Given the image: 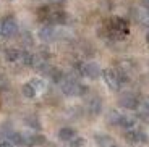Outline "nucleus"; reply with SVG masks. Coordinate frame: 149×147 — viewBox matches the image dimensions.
Returning a JSON list of instances; mask_svg holds the SVG:
<instances>
[{
	"mask_svg": "<svg viewBox=\"0 0 149 147\" xmlns=\"http://www.w3.org/2000/svg\"><path fill=\"white\" fill-rule=\"evenodd\" d=\"M84 146V139L83 137H73L71 139V147H83Z\"/></svg>",
	"mask_w": 149,
	"mask_h": 147,
	"instance_id": "nucleus-21",
	"label": "nucleus"
},
{
	"mask_svg": "<svg viewBox=\"0 0 149 147\" xmlns=\"http://www.w3.org/2000/svg\"><path fill=\"white\" fill-rule=\"evenodd\" d=\"M81 73L84 74V76L91 78V79H96V78H99L102 74V70H101V66L97 65V63L89 62V63L81 65Z\"/></svg>",
	"mask_w": 149,
	"mask_h": 147,
	"instance_id": "nucleus-6",
	"label": "nucleus"
},
{
	"mask_svg": "<svg viewBox=\"0 0 149 147\" xmlns=\"http://www.w3.org/2000/svg\"><path fill=\"white\" fill-rule=\"evenodd\" d=\"M41 21H49L52 24H63L67 21V13L58 7H42L37 11Z\"/></svg>",
	"mask_w": 149,
	"mask_h": 147,
	"instance_id": "nucleus-1",
	"label": "nucleus"
},
{
	"mask_svg": "<svg viewBox=\"0 0 149 147\" xmlns=\"http://www.w3.org/2000/svg\"><path fill=\"white\" fill-rule=\"evenodd\" d=\"M128 142L131 144H138V142H144L146 141V134L144 132H139V131H134V129H128L127 134H125Z\"/></svg>",
	"mask_w": 149,
	"mask_h": 147,
	"instance_id": "nucleus-8",
	"label": "nucleus"
},
{
	"mask_svg": "<svg viewBox=\"0 0 149 147\" xmlns=\"http://www.w3.org/2000/svg\"><path fill=\"white\" fill-rule=\"evenodd\" d=\"M16 33H18V24H16L15 18L13 16H5L0 23V34L7 37V39H10V37L16 36Z\"/></svg>",
	"mask_w": 149,
	"mask_h": 147,
	"instance_id": "nucleus-3",
	"label": "nucleus"
},
{
	"mask_svg": "<svg viewBox=\"0 0 149 147\" xmlns=\"http://www.w3.org/2000/svg\"><path fill=\"white\" fill-rule=\"evenodd\" d=\"M120 126H123L125 129H131L134 126V120L133 118H130V116H123L122 115V118H120V123H118Z\"/></svg>",
	"mask_w": 149,
	"mask_h": 147,
	"instance_id": "nucleus-18",
	"label": "nucleus"
},
{
	"mask_svg": "<svg viewBox=\"0 0 149 147\" xmlns=\"http://www.w3.org/2000/svg\"><path fill=\"white\" fill-rule=\"evenodd\" d=\"M29 83H31V86H33L36 91H41V89H44V83H42L41 79H37V78H33Z\"/></svg>",
	"mask_w": 149,
	"mask_h": 147,
	"instance_id": "nucleus-20",
	"label": "nucleus"
},
{
	"mask_svg": "<svg viewBox=\"0 0 149 147\" xmlns=\"http://www.w3.org/2000/svg\"><path fill=\"white\" fill-rule=\"evenodd\" d=\"M109 31L112 36H127L128 34V23L122 18H112L109 23Z\"/></svg>",
	"mask_w": 149,
	"mask_h": 147,
	"instance_id": "nucleus-5",
	"label": "nucleus"
},
{
	"mask_svg": "<svg viewBox=\"0 0 149 147\" xmlns=\"http://www.w3.org/2000/svg\"><path fill=\"white\" fill-rule=\"evenodd\" d=\"M50 3H54V5H60V3H63V0H49Z\"/></svg>",
	"mask_w": 149,
	"mask_h": 147,
	"instance_id": "nucleus-26",
	"label": "nucleus"
},
{
	"mask_svg": "<svg viewBox=\"0 0 149 147\" xmlns=\"http://www.w3.org/2000/svg\"><path fill=\"white\" fill-rule=\"evenodd\" d=\"M45 74H47V76L50 78V79H52L54 83H58V84L62 83V79L65 78V76H63V73H62V70H58V68H52V66L49 68V71H47Z\"/></svg>",
	"mask_w": 149,
	"mask_h": 147,
	"instance_id": "nucleus-13",
	"label": "nucleus"
},
{
	"mask_svg": "<svg viewBox=\"0 0 149 147\" xmlns=\"http://www.w3.org/2000/svg\"><path fill=\"white\" fill-rule=\"evenodd\" d=\"M74 136H76V134H74V129L73 128H62L58 131V137L62 141H71Z\"/></svg>",
	"mask_w": 149,
	"mask_h": 147,
	"instance_id": "nucleus-14",
	"label": "nucleus"
},
{
	"mask_svg": "<svg viewBox=\"0 0 149 147\" xmlns=\"http://www.w3.org/2000/svg\"><path fill=\"white\" fill-rule=\"evenodd\" d=\"M102 110V100L99 97H91L88 100V112L91 115H99Z\"/></svg>",
	"mask_w": 149,
	"mask_h": 147,
	"instance_id": "nucleus-9",
	"label": "nucleus"
},
{
	"mask_svg": "<svg viewBox=\"0 0 149 147\" xmlns=\"http://www.w3.org/2000/svg\"><path fill=\"white\" fill-rule=\"evenodd\" d=\"M102 76H104V81L112 91H118L122 87L123 81H122V76L117 70H104L102 71Z\"/></svg>",
	"mask_w": 149,
	"mask_h": 147,
	"instance_id": "nucleus-4",
	"label": "nucleus"
},
{
	"mask_svg": "<svg viewBox=\"0 0 149 147\" xmlns=\"http://www.w3.org/2000/svg\"><path fill=\"white\" fill-rule=\"evenodd\" d=\"M134 18L138 19L139 24H144V26H149V8H138L134 11Z\"/></svg>",
	"mask_w": 149,
	"mask_h": 147,
	"instance_id": "nucleus-11",
	"label": "nucleus"
},
{
	"mask_svg": "<svg viewBox=\"0 0 149 147\" xmlns=\"http://www.w3.org/2000/svg\"><path fill=\"white\" fill-rule=\"evenodd\" d=\"M148 3H149V0H148Z\"/></svg>",
	"mask_w": 149,
	"mask_h": 147,
	"instance_id": "nucleus-28",
	"label": "nucleus"
},
{
	"mask_svg": "<svg viewBox=\"0 0 149 147\" xmlns=\"http://www.w3.org/2000/svg\"><path fill=\"white\" fill-rule=\"evenodd\" d=\"M146 41H148V44H149V31H148V34H146Z\"/></svg>",
	"mask_w": 149,
	"mask_h": 147,
	"instance_id": "nucleus-27",
	"label": "nucleus"
},
{
	"mask_svg": "<svg viewBox=\"0 0 149 147\" xmlns=\"http://www.w3.org/2000/svg\"><path fill=\"white\" fill-rule=\"evenodd\" d=\"M120 105L123 108H128V110H136L139 107V100L133 96V94H123L120 97Z\"/></svg>",
	"mask_w": 149,
	"mask_h": 147,
	"instance_id": "nucleus-7",
	"label": "nucleus"
},
{
	"mask_svg": "<svg viewBox=\"0 0 149 147\" xmlns=\"http://www.w3.org/2000/svg\"><path fill=\"white\" fill-rule=\"evenodd\" d=\"M120 118H122V115H120L117 110H110V112H109V115H107V120H109L110 125H118Z\"/></svg>",
	"mask_w": 149,
	"mask_h": 147,
	"instance_id": "nucleus-17",
	"label": "nucleus"
},
{
	"mask_svg": "<svg viewBox=\"0 0 149 147\" xmlns=\"http://www.w3.org/2000/svg\"><path fill=\"white\" fill-rule=\"evenodd\" d=\"M5 58H7L8 62H18V60L21 58V52L16 50V49H7V50H5Z\"/></svg>",
	"mask_w": 149,
	"mask_h": 147,
	"instance_id": "nucleus-15",
	"label": "nucleus"
},
{
	"mask_svg": "<svg viewBox=\"0 0 149 147\" xmlns=\"http://www.w3.org/2000/svg\"><path fill=\"white\" fill-rule=\"evenodd\" d=\"M11 141L18 146H24V136H23L21 132H11Z\"/></svg>",
	"mask_w": 149,
	"mask_h": 147,
	"instance_id": "nucleus-19",
	"label": "nucleus"
},
{
	"mask_svg": "<svg viewBox=\"0 0 149 147\" xmlns=\"http://www.w3.org/2000/svg\"><path fill=\"white\" fill-rule=\"evenodd\" d=\"M0 147H13L11 142H0Z\"/></svg>",
	"mask_w": 149,
	"mask_h": 147,
	"instance_id": "nucleus-25",
	"label": "nucleus"
},
{
	"mask_svg": "<svg viewBox=\"0 0 149 147\" xmlns=\"http://www.w3.org/2000/svg\"><path fill=\"white\" fill-rule=\"evenodd\" d=\"M143 110H148L149 112V97H146V99L144 100H143Z\"/></svg>",
	"mask_w": 149,
	"mask_h": 147,
	"instance_id": "nucleus-24",
	"label": "nucleus"
},
{
	"mask_svg": "<svg viewBox=\"0 0 149 147\" xmlns=\"http://www.w3.org/2000/svg\"><path fill=\"white\" fill-rule=\"evenodd\" d=\"M139 118H141L143 121L149 123V112L148 110H143V108H141V112H139Z\"/></svg>",
	"mask_w": 149,
	"mask_h": 147,
	"instance_id": "nucleus-23",
	"label": "nucleus"
},
{
	"mask_svg": "<svg viewBox=\"0 0 149 147\" xmlns=\"http://www.w3.org/2000/svg\"><path fill=\"white\" fill-rule=\"evenodd\" d=\"M21 91H23V96H24V97H28V99H33V97L34 96H36V89H34L33 87V86H31V83H28V84H24V86H23V89H21Z\"/></svg>",
	"mask_w": 149,
	"mask_h": 147,
	"instance_id": "nucleus-16",
	"label": "nucleus"
},
{
	"mask_svg": "<svg viewBox=\"0 0 149 147\" xmlns=\"http://www.w3.org/2000/svg\"><path fill=\"white\" fill-rule=\"evenodd\" d=\"M60 87H62L63 94H67V96H83L88 91L83 84L74 81L73 78H63L62 83H60Z\"/></svg>",
	"mask_w": 149,
	"mask_h": 147,
	"instance_id": "nucleus-2",
	"label": "nucleus"
},
{
	"mask_svg": "<svg viewBox=\"0 0 149 147\" xmlns=\"http://www.w3.org/2000/svg\"><path fill=\"white\" fill-rule=\"evenodd\" d=\"M26 123H28L29 126H33V128H36V129H39V126H41V125H39V121H37V120H36L34 116L26 118Z\"/></svg>",
	"mask_w": 149,
	"mask_h": 147,
	"instance_id": "nucleus-22",
	"label": "nucleus"
},
{
	"mask_svg": "<svg viewBox=\"0 0 149 147\" xmlns=\"http://www.w3.org/2000/svg\"><path fill=\"white\" fill-rule=\"evenodd\" d=\"M55 37V31H54L52 26H44L39 29V39L44 42H50Z\"/></svg>",
	"mask_w": 149,
	"mask_h": 147,
	"instance_id": "nucleus-10",
	"label": "nucleus"
},
{
	"mask_svg": "<svg viewBox=\"0 0 149 147\" xmlns=\"http://www.w3.org/2000/svg\"><path fill=\"white\" fill-rule=\"evenodd\" d=\"M96 142L99 147H115V141L107 134H96Z\"/></svg>",
	"mask_w": 149,
	"mask_h": 147,
	"instance_id": "nucleus-12",
	"label": "nucleus"
}]
</instances>
